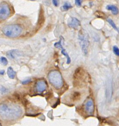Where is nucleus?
I'll return each instance as SVG.
<instances>
[{"label": "nucleus", "mask_w": 119, "mask_h": 126, "mask_svg": "<svg viewBox=\"0 0 119 126\" xmlns=\"http://www.w3.org/2000/svg\"><path fill=\"white\" fill-rule=\"evenodd\" d=\"M113 51L115 55H116L118 56H119V49L117 46H113Z\"/></svg>", "instance_id": "obj_18"}, {"label": "nucleus", "mask_w": 119, "mask_h": 126, "mask_svg": "<svg viewBox=\"0 0 119 126\" xmlns=\"http://www.w3.org/2000/svg\"><path fill=\"white\" fill-rule=\"evenodd\" d=\"M3 33L9 37H16L18 36L22 32V29L20 26L17 24H11L4 26L2 29Z\"/></svg>", "instance_id": "obj_2"}, {"label": "nucleus", "mask_w": 119, "mask_h": 126, "mask_svg": "<svg viewBox=\"0 0 119 126\" xmlns=\"http://www.w3.org/2000/svg\"><path fill=\"white\" fill-rule=\"evenodd\" d=\"M0 63L3 65H7V64L8 63V61H7V60L6 59V58H5V57H0Z\"/></svg>", "instance_id": "obj_16"}, {"label": "nucleus", "mask_w": 119, "mask_h": 126, "mask_svg": "<svg viewBox=\"0 0 119 126\" xmlns=\"http://www.w3.org/2000/svg\"><path fill=\"white\" fill-rule=\"evenodd\" d=\"M54 46L56 48L60 49L61 50V53L62 54H63L64 56L66 57V59H67V61H66V63L67 64H69L71 62V59L69 57V56L68 55V53H67V52L66 51L65 49H64L62 45L61 44V37H60V41L59 42H57L54 44Z\"/></svg>", "instance_id": "obj_6"}, {"label": "nucleus", "mask_w": 119, "mask_h": 126, "mask_svg": "<svg viewBox=\"0 0 119 126\" xmlns=\"http://www.w3.org/2000/svg\"><path fill=\"white\" fill-rule=\"evenodd\" d=\"M78 38L83 52L87 55L89 42L88 34L84 30H80L78 33Z\"/></svg>", "instance_id": "obj_4"}, {"label": "nucleus", "mask_w": 119, "mask_h": 126, "mask_svg": "<svg viewBox=\"0 0 119 126\" xmlns=\"http://www.w3.org/2000/svg\"><path fill=\"white\" fill-rule=\"evenodd\" d=\"M7 74L8 77L12 79H14L16 75L15 71H14L13 69L11 66L8 67L7 70Z\"/></svg>", "instance_id": "obj_11"}, {"label": "nucleus", "mask_w": 119, "mask_h": 126, "mask_svg": "<svg viewBox=\"0 0 119 126\" xmlns=\"http://www.w3.org/2000/svg\"><path fill=\"white\" fill-rule=\"evenodd\" d=\"M118 32H119V28H118Z\"/></svg>", "instance_id": "obj_24"}, {"label": "nucleus", "mask_w": 119, "mask_h": 126, "mask_svg": "<svg viewBox=\"0 0 119 126\" xmlns=\"http://www.w3.org/2000/svg\"><path fill=\"white\" fill-rule=\"evenodd\" d=\"M4 73V70H1L0 71V74L1 75H3Z\"/></svg>", "instance_id": "obj_23"}, {"label": "nucleus", "mask_w": 119, "mask_h": 126, "mask_svg": "<svg viewBox=\"0 0 119 126\" xmlns=\"http://www.w3.org/2000/svg\"><path fill=\"white\" fill-rule=\"evenodd\" d=\"M17 50H10L8 51L6 53V55L7 56V57L9 59H13L15 58V55H16V53L17 52Z\"/></svg>", "instance_id": "obj_12"}, {"label": "nucleus", "mask_w": 119, "mask_h": 126, "mask_svg": "<svg viewBox=\"0 0 119 126\" xmlns=\"http://www.w3.org/2000/svg\"><path fill=\"white\" fill-rule=\"evenodd\" d=\"M107 22L110 24V25L115 30H116L117 32H118V28H117L116 26V24H115V23L114 22V21L110 18H108L107 19Z\"/></svg>", "instance_id": "obj_14"}, {"label": "nucleus", "mask_w": 119, "mask_h": 126, "mask_svg": "<svg viewBox=\"0 0 119 126\" xmlns=\"http://www.w3.org/2000/svg\"><path fill=\"white\" fill-rule=\"evenodd\" d=\"M67 25L69 27L75 30H77L80 26L81 24L80 21L76 18L70 17L68 20Z\"/></svg>", "instance_id": "obj_7"}, {"label": "nucleus", "mask_w": 119, "mask_h": 126, "mask_svg": "<svg viewBox=\"0 0 119 126\" xmlns=\"http://www.w3.org/2000/svg\"><path fill=\"white\" fill-rule=\"evenodd\" d=\"M23 113L21 108L16 105L1 104L0 113L1 118L7 120H14L20 117Z\"/></svg>", "instance_id": "obj_1"}, {"label": "nucleus", "mask_w": 119, "mask_h": 126, "mask_svg": "<svg viewBox=\"0 0 119 126\" xmlns=\"http://www.w3.org/2000/svg\"><path fill=\"white\" fill-rule=\"evenodd\" d=\"M95 15L97 17H99V18H104L105 16V14L104 13H103L102 12L100 11H96L94 13Z\"/></svg>", "instance_id": "obj_15"}, {"label": "nucleus", "mask_w": 119, "mask_h": 126, "mask_svg": "<svg viewBox=\"0 0 119 126\" xmlns=\"http://www.w3.org/2000/svg\"><path fill=\"white\" fill-rule=\"evenodd\" d=\"M94 103L91 99H88L85 105V108L86 111L89 114H92L94 111Z\"/></svg>", "instance_id": "obj_8"}, {"label": "nucleus", "mask_w": 119, "mask_h": 126, "mask_svg": "<svg viewBox=\"0 0 119 126\" xmlns=\"http://www.w3.org/2000/svg\"><path fill=\"white\" fill-rule=\"evenodd\" d=\"M52 2L54 4V5L56 6H58L59 4V1L57 0H53Z\"/></svg>", "instance_id": "obj_22"}, {"label": "nucleus", "mask_w": 119, "mask_h": 126, "mask_svg": "<svg viewBox=\"0 0 119 126\" xmlns=\"http://www.w3.org/2000/svg\"><path fill=\"white\" fill-rule=\"evenodd\" d=\"M10 14V10L9 5L5 3H1L0 5V20L6 19Z\"/></svg>", "instance_id": "obj_5"}, {"label": "nucleus", "mask_w": 119, "mask_h": 126, "mask_svg": "<svg viewBox=\"0 0 119 126\" xmlns=\"http://www.w3.org/2000/svg\"><path fill=\"white\" fill-rule=\"evenodd\" d=\"M82 0H75V4L77 6H80L82 4Z\"/></svg>", "instance_id": "obj_21"}, {"label": "nucleus", "mask_w": 119, "mask_h": 126, "mask_svg": "<svg viewBox=\"0 0 119 126\" xmlns=\"http://www.w3.org/2000/svg\"><path fill=\"white\" fill-rule=\"evenodd\" d=\"M106 8L107 10L111 11L113 15H116L119 13V9L118 7L113 4H108L106 6Z\"/></svg>", "instance_id": "obj_10"}, {"label": "nucleus", "mask_w": 119, "mask_h": 126, "mask_svg": "<svg viewBox=\"0 0 119 126\" xmlns=\"http://www.w3.org/2000/svg\"><path fill=\"white\" fill-rule=\"evenodd\" d=\"M47 87L46 83L43 80H40L37 82L36 84V89L37 92L42 93L44 91Z\"/></svg>", "instance_id": "obj_9"}, {"label": "nucleus", "mask_w": 119, "mask_h": 126, "mask_svg": "<svg viewBox=\"0 0 119 126\" xmlns=\"http://www.w3.org/2000/svg\"><path fill=\"white\" fill-rule=\"evenodd\" d=\"M31 81V79H28L27 80H25L24 81H22V84L25 85V84H29V83H30Z\"/></svg>", "instance_id": "obj_20"}, {"label": "nucleus", "mask_w": 119, "mask_h": 126, "mask_svg": "<svg viewBox=\"0 0 119 126\" xmlns=\"http://www.w3.org/2000/svg\"><path fill=\"white\" fill-rule=\"evenodd\" d=\"M50 83L57 89H59L63 86V80L60 73L58 70H52L48 75Z\"/></svg>", "instance_id": "obj_3"}, {"label": "nucleus", "mask_w": 119, "mask_h": 126, "mask_svg": "<svg viewBox=\"0 0 119 126\" xmlns=\"http://www.w3.org/2000/svg\"><path fill=\"white\" fill-rule=\"evenodd\" d=\"M7 92V89L3 86H0V94H3Z\"/></svg>", "instance_id": "obj_19"}, {"label": "nucleus", "mask_w": 119, "mask_h": 126, "mask_svg": "<svg viewBox=\"0 0 119 126\" xmlns=\"http://www.w3.org/2000/svg\"><path fill=\"white\" fill-rule=\"evenodd\" d=\"M72 7V5L68 1H66L65 2H64V4L61 7V10L62 11H67L68 10L69 8Z\"/></svg>", "instance_id": "obj_13"}, {"label": "nucleus", "mask_w": 119, "mask_h": 126, "mask_svg": "<svg viewBox=\"0 0 119 126\" xmlns=\"http://www.w3.org/2000/svg\"><path fill=\"white\" fill-rule=\"evenodd\" d=\"M80 94L78 92H74L73 94L72 98L73 100H77L78 99L80 98Z\"/></svg>", "instance_id": "obj_17"}]
</instances>
